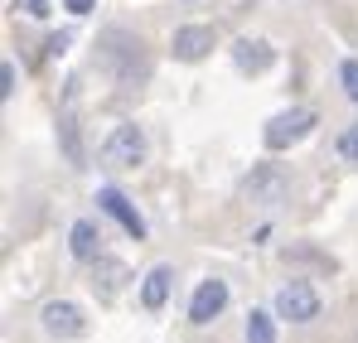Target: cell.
Instances as JSON below:
<instances>
[{
    "mask_svg": "<svg viewBox=\"0 0 358 343\" xmlns=\"http://www.w3.org/2000/svg\"><path fill=\"white\" fill-rule=\"evenodd\" d=\"M208 49H213V29H208V24H179L175 39H170V54H175L179 63H199Z\"/></svg>",
    "mask_w": 358,
    "mask_h": 343,
    "instance_id": "9c48e42d",
    "label": "cell"
},
{
    "mask_svg": "<svg viewBox=\"0 0 358 343\" xmlns=\"http://www.w3.org/2000/svg\"><path fill=\"white\" fill-rule=\"evenodd\" d=\"M339 87H344V97L358 107V58H344L339 63Z\"/></svg>",
    "mask_w": 358,
    "mask_h": 343,
    "instance_id": "5bb4252c",
    "label": "cell"
},
{
    "mask_svg": "<svg viewBox=\"0 0 358 343\" xmlns=\"http://www.w3.org/2000/svg\"><path fill=\"white\" fill-rule=\"evenodd\" d=\"M339 160L358 165V126H344V131H339Z\"/></svg>",
    "mask_w": 358,
    "mask_h": 343,
    "instance_id": "9a60e30c",
    "label": "cell"
},
{
    "mask_svg": "<svg viewBox=\"0 0 358 343\" xmlns=\"http://www.w3.org/2000/svg\"><path fill=\"white\" fill-rule=\"evenodd\" d=\"M233 63H238L242 73H266V68L276 63V49L262 44V39H238V44H233Z\"/></svg>",
    "mask_w": 358,
    "mask_h": 343,
    "instance_id": "8fae6325",
    "label": "cell"
},
{
    "mask_svg": "<svg viewBox=\"0 0 358 343\" xmlns=\"http://www.w3.org/2000/svg\"><path fill=\"white\" fill-rule=\"evenodd\" d=\"M170 286H175V271H170V266H150L145 281H141V305H145V309H165Z\"/></svg>",
    "mask_w": 358,
    "mask_h": 343,
    "instance_id": "7c38bea8",
    "label": "cell"
},
{
    "mask_svg": "<svg viewBox=\"0 0 358 343\" xmlns=\"http://www.w3.org/2000/svg\"><path fill=\"white\" fill-rule=\"evenodd\" d=\"M63 5H68L73 15H87V10H92V0H63Z\"/></svg>",
    "mask_w": 358,
    "mask_h": 343,
    "instance_id": "ac0fdd59",
    "label": "cell"
},
{
    "mask_svg": "<svg viewBox=\"0 0 358 343\" xmlns=\"http://www.w3.org/2000/svg\"><path fill=\"white\" fill-rule=\"evenodd\" d=\"M223 309H228V281L208 276V281H199V286H194V300H189V324L208 329Z\"/></svg>",
    "mask_w": 358,
    "mask_h": 343,
    "instance_id": "52a82bcc",
    "label": "cell"
},
{
    "mask_svg": "<svg viewBox=\"0 0 358 343\" xmlns=\"http://www.w3.org/2000/svg\"><path fill=\"white\" fill-rule=\"evenodd\" d=\"M276 319H291V324H310L320 319V290L310 281H286L276 290Z\"/></svg>",
    "mask_w": 358,
    "mask_h": 343,
    "instance_id": "277c9868",
    "label": "cell"
},
{
    "mask_svg": "<svg viewBox=\"0 0 358 343\" xmlns=\"http://www.w3.org/2000/svg\"><path fill=\"white\" fill-rule=\"evenodd\" d=\"M97 208H102L107 218H117V223H121L126 232H131L136 242L145 237V218H141V213L131 208V198H126L121 189H97Z\"/></svg>",
    "mask_w": 358,
    "mask_h": 343,
    "instance_id": "ba28073f",
    "label": "cell"
},
{
    "mask_svg": "<svg viewBox=\"0 0 358 343\" xmlns=\"http://www.w3.org/2000/svg\"><path fill=\"white\" fill-rule=\"evenodd\" d=\"M107 63L117 68L121 82H141V78H145L141 39H136V34H126V29H112V34H107Z\"/></svg>",
    "mask_w": 358,
    "mask_h": 343,
    "instance_id": "8992f818",
    "label": "cell"
},
{
    "mask_svg": "<svg viewBox=\"0 0 358 343\" xmlns=\"http://www.w3.org/2000/svg\"><path fill=\"white\" fill-rule=\"evenodd\" d=\"M24 15H34V20H44V15H49V0H24Z\"/></svg>",
    "mask_w": 358,
    "mask_h": 343,
    "instance_id": "e0dca14e",
    "label": "cell"
},
{
    "mask_svg": "<svg viewBox=\"0 0 358 343\" xmlns=\"http://www.w3.org/2000/svg\"><path fill=\"white\" fill-rule=\"evenodd\" d=\"M242 194H247L257 208H281V203H286V194H291V179H286L281 165H257V170L247 174Z\"/></svg>",
    "mask_w": 358,
    "mask_h": 343,
    "instance_id": "3957f363",
    "label": "cell"
},
{
    "mask_svg": "<svg viewBox=\"0 0 358 343\" xmlns=\"http://www.w3.org/2000/svg\"><path fill=\"white\" fill-rule=\"evenodd\" d=\"M0 97H5V102L15 97V63H10V58L0 63Z\"/></svg>",
    "mask_w": 358,
    "mask_h": 343,
    "instance_id": "2e32d148",
    "label": "cell"
},
{
    "mask_svg": "<svg viewBox=\"0 0 358 343\" xmlns=\"http://www.w3.org/2000/svg\"><path fill=\"white\" fill-rule=\"evenodd\" d=\"M310 126H315V112L310 107H291V112H276L266 121L262 140H266V150H286V145H296V140L310 136Z\"/></svg>",
    "mask_w": 358,
    "mask_h": 343,
    "instance_id": "5b68a950",
    "label": "cell"
},
{
    "mask_svg": "<svg viewBox=\"0 0 358 343\" xmlns=\"http://www.w3.org/2000/svg\"><path fill=\"white\" fill-rule=\"evenodd\" d=\"M145 155H150V140H145V131L136 126V121H121L107 131V140H102V160L112 165V170H141L145 165Z\"/></svg>",
    "mask_w": 358,
    "mask_h": 343,
    "instance_id": "6da1fadb",
    "label": "cell"
},
{
    "mask_svg": "<svg viewBox=\"0 0 358 343\" xmlns=\"http://www.w3.org/2000/svg\"><path fill=\"white\" fill-rule=\"evenodd\" d=\"M68 251H73V261H97L102 256V232L92 218H78L68 228Z\"/></svg>",
    "mask_w": 358,
    "mask_h": 343,
    "instance_id": "30bf717a",
    "label": "cell"
},
{
    "mask_svg": "<svg viewBox=\"0 0 358 343\" xmlns=\"http://www.w3.org/2000/svg\"><path fill=\"white\" fill-rule=\"evenodd\" d=\"M39 329H44L49 339H59V343H73V339L87 334V314H83L78 300H49V305L39 309Z\"/></svg>",
    "mask_w": 358,
    "mask_h": 343,
    "instance_id": "7a4b0ae2",
    "label": "cell"
},
{
    "mask_svg": "<svg viewBox=\"0 0 358 343\" xmlns=\"http://www.w3.org/2000/svg\"><path fill=\"white\" fill-rule=\"evenodd\" d=\"M242 339H247V343H276V314H266V309H252V314H247V329H242Z\"/></svg>",
    "mask_w": 358,
    "mask_h": 343,
    "instance_id": "4fadbf2b",
    "label": "cell"
}]
</instances>
